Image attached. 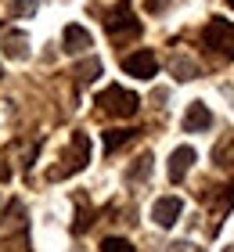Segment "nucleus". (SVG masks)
I'll return each mask as SVG.
<instances>
[{
  "label": "nucleus",
  "mask_w": 234,
  "mask_h": 252,
  "mask_svg": "<svg viewBox=\"0 0 234 252\" xmlns=\"http://www.w3.org/2000/svg\"><path fill=\"white\" fill-rule=\"evenodd\" d=\"M98 105L104 116H115V119H130L134 112L140 108V101L134 90H123V87H104L98 94Z\"/></svg>",
  "instance_id": "1"
},
{
  "label": "nucleus",
  "mask_w": 234,
  "mask_h": 252,
  "mask_svg": "<svg viewBox=\"0 0 234 252\" xmlns=\"http://www.w3.org/2000/svg\"><path fill=\"white\" fill-rule=\"evenodd\" d=\"M87 162H90V137H87V133H72V144H68V152L62 155V166L51 169V180L72 177V173H79Z\"/></svg>",
  "instance_id": "2"
},
{
  "label": "nucleus",
  "mask_w": 234,
  "mask_h": 252,
  "mask_svg": "<svg viewBox=\"0 0 234 252\" xmlns=\"http://www.w3.org/2000/svg\"><path fill=\"white\" fill-rule=\"evenodd\" d=\"M104 29H108V36L112 40H123V36H137L140 32V22L134 18V7H130V0H119L108 15H104Z\"/></svg>",
  "instance_id": "3"
},
{
  "label": "nucleus",
  "mask_w": 234,
  "mask_h": 252,
  "mask_svg": "<svg viewBox=\"0 0 234 252\" xmlns=\"http://www.w3.org/2000/svg\"><path fill=\"white\" fill-rule=\"evenodd\" d=\"M202 40H205L209 51L220 54V58H234V26H231V22H224V18L209 22L205 32H202Z\"/></svg>",
  "instance_id": "4"
},
{
  "label": "nucleus",
  "mask_w": 234,
  "mask_h": 252,
  "mask_svg": "<svg viewBox=\"0 0 234 252\" xmlns=\"http://www.w3.org/2000/svg\"><path fill=\"white\" fill-rule=\"evenodd\" d=\"M123 68H126V76L151 79V76H155V68H159V58L151 51H134V54H126V58H123Z\"/></svg>",
  "instance_id": "5"
},
{
  "label": "nucleus",
  "mask_w": 234,
  "mask_h": 252,
  "mask_svg": "<svg viewBox=\"0 0 234 252\" xmlns=\"http://www.w3.org/2000/svg\"><path fill=\"white\" fill-rule=\"evenodd\" d=\"M184 209V202L177 198V194H166V198H159L155 205H151V220H155L159 227H173L177 223V216Z\"/></svg>",
  "instance_id": "6"
},
{
  "label": "nucleus",
  "mask_w": 234,
  "mask_h": 252,
  "mask_svg": "<svg viewBox=\"0 0 234 252\" xmlns=\"http://www.w3.org/2000/svg\"><path fill=\"white\" fill-rule=\"evenodd\" d=\"M209 126H213V112H209L202 101H191V108L184 112V130L187 133H202Z\"/></svg>",
  "instance_id": "7"
},
{
  "label": "nucleus",
  "mask_w": 234,
  "mask_h": 252,
  "mask_svg": "<svg viewBox=\"0 0 234 252\" xmlns=\"http://www.w3.org/2000/svg\"><path fill=\"white\" fill-rule=\"evenodd\" d=\"M191 166H195V148H187V144L177 148V152L169 155V180H173V184H180Z\"/></svg>",
  "instance_id": "8"
},
{
  "label": "nucleus",
  "mask_w": 234,
  "mask_h": 252,
  "mask_svg": "<svg viewBox=\"0 0 234 252\" xmlns=\"http://www.w3.org/2000/svg\"><path fill=\"white\" fill-rule=\"evenodd\" d=\"M90 32L83 29V26H65V32H62V47L68 51V54H83L87 47H90Z\"/></svg>",
  "instance_id": "9"
},
{
  "label": "nucleus",
  "mask_w": 234,
  "mask_h": 252,
  "mask_svg": "<svg viewBox=\"0 0 234 252\" xmlns=\"http://www.w3.org/2000/svg\"><path fill=\"white\" fill-rule=\"evenodd\" d=\"M4 51H7V58H26V54H29V40L26 36H22V32H7V36H4Z\"/></svg>",
  "instance_id": "10"
},
{
  "label": "nucleus",
  "mask_w": 234,
  "mask_h": 252,
  "mask_svg": "<svg viewBox=\"0 0 234 252\" xmlns=\"http://www.w3.org/2000/svg\"><path fill=\"white\" fill-rule=\"evenodd\" d=\"M169 72L177 76V79H195V76H198V62H191V58H184V54H177V58L169 62Z\"/></svg>",
  "instance_id": "11"
},
{
  "label": "nucleus",
  "mask_w": 234,
  "mask_h": 252,
  "mask_svg": "<svg viewBox=\"0 0 234 252\" xmlns=\"http://www.w3.org/2000/svg\"><path fill=\"white\" fill-rule=\"evenodd\" d=\"M72 76H76V79H79V83H83V87H87V83H94V79H98V76H101V62H98V58H87V62H79Z\"/></svg>",
  "instance_id": "12"
},
{
  "label": "nucleus",
  "mask_w": 234,
  "mask_h": 252,
  "mask_svg": "<svg viewBox=\"0 0 234 252\" xmlns=\"http://www.w3.org/2000/svg\"><path fill=\"white\" fill-rule=\"evenodd\" d=\"M0 252H29V234L18 231V234L4 238V242H0Z\"/></svg>",
  "instance_id": "13"
},
{
  "label": "nucleus",
  "mask_w": 234,
  "mask_h": 252,
  "mask_svg": "<svg viewBox=\"0 0 234 252\" xmlns=\"http://www.w3.org/2000/svg\"><path fill=\"white\" fill-rule=\"evenodd\" d=\"M40 7V0H11V15L15 18H33Z\"/></svg>",
  "instance_id": "14"
},
{
  "label": "nucleus",
  "mask_w": 234,
  "mask_h": 252,
  "mask_svg": "<svg viewBox=\"0 0 234 252\" xmlns=\"http://www.w3.org/2000/svg\"><path fill=\"white\" fill-rule=\"evenodd\" d=\"M130 137H134V130H108L104 133V152H115V148L126 144Z\"/></svg>",
  "instance_id": "15"
},
{
  "label": "nucleus",
  "mask_w": 234,
  "mask_h": 252,
  "mask_svg": "<svg viewBox=\"0 0 234 252\" xmlns=\"http://www.w3.org/2000/svg\"><path fill=\"white\" fill-rule=\"evenodd\" d=\"M101 252H137V249L126 242V238H104V242H101Z\"/></svg>",
  "instance_id": "16"
},
{
  "label": "nucleus",
  "mask_w": 234,
  "mask_h": 252,
  "mask_svg": "<svg viewBox=\"0 0 234 252\" xmlns=\"http://www.w3.org/2000/svg\"><path fill=\"white\" fill-rule=\"evenodd\" d=\"M148 173H151V155H140V158H137V166L130 169V180H144Z\"/></svg>",
  "instance_id": "17"
},
{
  "label": "nucleus",
  "mask_w": 234,
  "mask_h": 252,
  "mask_svg": "<svg viewBox=\"0 0 234 252\" xmlns=\"http://www.w3.org/2000/svg\"><path fill=\"white\" fill-rule=\"evenodd\" d=\"M166 252H205V249H198L195 242H173Z\"/></svg>",
  "instance_id": "18"
},
{
  "label": "nucleus",
  "mask_w": 234,
  "mask_h": 252,
  "mask_svg": "<svg viewBox=\"0 0 234 252\" xmlns=\"http://www.w3.org/2000/svg\"><path fill=\"white\" fill-rule=\"evenodd\" d=\"M0 180H11V166H7L4 155H0Z\"/></svg>",
  "instance_id": "19"
},
{
  "label": "nucleus",
  "mask_w": 234,
  "mask_h": 252,
  "mask_svg": "<svg viewBox=\"0 0 234 252\" xmlns=\"http://www.w3.org/2000/svg\"><path fill=\"white\" fill-rule=\"evenodd\" d=\"M0 79H4V68H0Z\"/></svg>",
  "instance_id": "20"
},
{
  "label": "nucleus",
  "mask_w": 234,
  "mask_h": 252,
  "mask_svg": "<svg viewBox=\"0 0 234 252\" xmlns=\"http://www.w3.org/2000/svg\"><path fill=\"white\" fill-rule=\"evenodd\" d=\"M224 252H234V249H224Z\"/></svg>",
  "instance_id": "21"
},
{
  "label": "nucleus",
  "mask_w": 234,
  "mask_h": 252,
  "mask_svg": "<svg viewBox=\"0 0 234 252\" xmlns=\"http://www.w3.org/2000/svg\"><path fill=\"white\" fill-rule=\"evenodd\" d=\"M231 7H234V0H231Z\"/></svg>",
  "instance_id": "22"
}]
</instances>
